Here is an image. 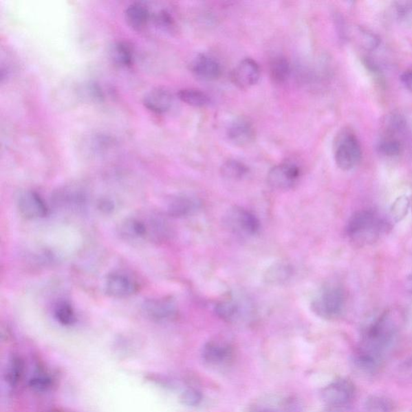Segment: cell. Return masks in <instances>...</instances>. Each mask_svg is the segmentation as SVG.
<instances>
[{
  "mask_svg": "<svg viewBox=\"0 0 412 412\" xmlns=\"http://www.w3.org/2000/svg\"><path fill=\"white\" fill-rule=\"evenodd\" d=\"M390 221L382 219L377 212L362 210L349 217L345 231L350 240L358 246L376 243L391 229Z\"/></svg>",
  "mask_w": 412,
  "mask_h": 412,
  "instance_id": "obj_1",
  "label": "cell"
},
{
  "mask_svg": "<svg viewBox=\"0 0 412 412\" xmlns=\"http://www.w3.org/2000/svg\"><path fill=\"white\" fill-rule=\"evenodd\" d=\"M399 316L394 311L387 310L369 324L363 334L361 349L382 357L390 347L399 329Z\"/></svg>",
  "mask_w": 412,
  "mask_h": 412,
  "instance_id": "obj_2",
  "label": "cell"
},
{
  "mask_svg": "<svg viewBox=\"0 0 412 412\" xmlns=\"http://www.w3.org/2000/svg\"><path fill=\"white\" fill-rule=\"evenodd\" d=\"M334 154L336 164L343 171H349L361 162L362 146L351 129H343L336 135Z\"/></svg>",
  "mask_w": 412,
  "mask_h": 412,
  "instance_id": "obj_3",
  "label": "cell"
},
{
  "mask_svg": "<svg viewBox=\"0 0 412 412\" xmlns=\"http://www.w3.org/2000/svg\"><path fill=\"white\" fill-rule=\"evenodd\" d=\"M312 310L326 320L338 318L345 305V293L338 283H328L321 288L312 301Z\"/></svg>",
  "mask_w": 412,
  "mask_h": 412,
  "instance_id": "obj_4",
  "label": "cell"
},
{
  "mask_svg": "<svg viewBox=\"0 0 412 412\" xmlns=\"http://www.w3.org/2000/svg\"><path fill=\"white\" fill-rule=\"evenodd\" d=\"M224 224L231 233L243 237L254 236L260 230V222L257 217L239 206H235L227 211L224 217Z\"/></svg>",
  "mask_w": 412,
  "mask_h": 412,
  "instance_id": "obj_5",
  "label": "cell"
},
{
  "mask_svg": "<svg viewBox=\"0 0 412 412\" xmlns=\"http://www.w3.org/2000/svg\"><path fill=\"white\" fill-rule=\"evenodd\" d=\"M355 386L348 378H339L331 382L321 390V397L326 405L343 406L354 399Z\"/></svg>",
  "mask_w": 412,
  "mask_h": 412,
  "instance_id": "obj_6",
  "label": "cell"
},
{
  "mask_svg": "<svg viewBox=\"0 0 412 412\" xmlns=\"http://www.w3.org/2000/svg\"><path fill=\"white\" fill-rule=\"evenodd\" d=\"M142 310L148 318L158 323H166L176 319L178 309L170 298H154L144 302Z\"/></svg>",
  "mask_w": 412,
  "mask_h": 412,
  "instance_id": "obj_7",
  "label": "cell"
},
{
  "mask_svg": "<svg viewBox=\"0 0 412 412\" xmlns=\"http://www.w3.org/2000/svg\"><path fill=\"white\" fill-rule=\"evenodd\" d=\"M301 170L295 163L284 162L274 166L268 174V182L273 188L287 191L299 181Z\"/></svg>",
  "mask_w": 412,
  "mask_h": 412,
  "instance_id": "obj_8",
  "label": "cell"
},
{
  "mask_svg": "<svg viewBox=\"0 0 412 412\" xmlns=\"http://www.w3.org/2000/svg\"><path fill=\"white\" fill-rule=\"evenodd\" d=\"M17 208L20 214L27 219H43L49 215V207L39 193L27 191L20 194L17 199Z\"/></svg>",
  "mask_w": 412,
  "mask_h": 412,
  "instance_id": "obj_9",
  "label": "cell"
},
{
  "mask_svg": "<svg viewBox=\"0 0 412 412\" xmlns=\"http://www.w3.org/2000/svg\"><path fill=\"white\" fill-rule=\"evenodd\" d=\"M139 283L129 274L116 272L108 274L105 290L113 298H127L135 294L139 290Z\"/></svg>",
  "mask_w": 412,
  "mask_h": 412,
  "instance_id": "obj_10",
  "label": "cell"
},
{
  "mask_svg": "<svg viewBox=\"0 0 412 412\" xmlns=\"http://www.w3.org/2000/svg\"><path fill=\"white\" fill-rule=\"evenodd\" d=\"M261 70L259 64L252 58H245L235 66L231 73V80L235 86L246 89L257 84Z\"/></svg>",
  "mask_w": 412,
  "mask_h": 412,
  "instance_id": "obj_11",
  "label": "cell"
},
{
  "mask_svg": "<svg viewBox=\"0 0 412 412\" xmlns=\"http://www.w3.org/2000/svg\"><path fill=\"white\" fill-rule=\"evenodd\" d=\"M227 136L232 144L239 147H246L253 143L257 131L249 118L239 117L230 122L227 129Z\"/></svg>",
  "mask_w": 412,
  "mask_h": 412,
  "instance_id": "obj_12",
  "label": "cell"
},
{
  "mask_svg": "<svg viewBox=\"0 0 412 412\" xmlns=\"http://www.w3.org/2000/svg\"><path fill=\"white\" fill-rule=\"evenodd\" d=\"M191 71L199 79L213 82L221 77V64L213 56L202 54L196 56L191 64Z\"/></svg>",
  "mask_w": 412,
  "mask_h": 412,
  "instance_id": "obj_13",
  "label": "cell"
},
{
  "mask_svg": "<svg viewBox=\"0 0 412 412\" xmlns=\"http://www.w3.org/2000/svg\"><path fill=\"white\" fill-rule=\"evenodd\" d=\"M382 358L380 355L360 349L359 351L355 354L352 358V367L358 375L363 377H371L375 376L380 369Z\"/></svg>",
  "mask_w": 412,
  "mask_h": 412,
  "instance_id": "obj_14",
  "label": "cell"
},
{
  "mask_svg": "<svg viewBox=\"0 0 412 412\" xmlns=\"http://www.w3.org/2000/svg\"><path fill=\"white\" fill-rule=\"evenodd\" d=\"M233 349L230 345L219 340H211L202 350L204 361L210 366H222L229 363L233 358Z\"/></svg>",
  "mask_w": 412,
  "mask_h": 412,
  "instance_id": "obj_15",
  "label": "cell"
},
{
  "mask_svg": "<svg viewBox=\"0 0 412 412\" xmlns=\"http://www.w3.org/2000/svg\"><path fill=\"white\" fill-rule=\"evenodd\" d=\"M202 206V202L196 197L181 194L170 199L167 212L173 217H186L196 213Z\"/></svg>",
  "mask_w": 412,
  "mask_h": 412,
  "instance_id": "obj_16",
  "label": "cell"
},
{
  "mask_svg": "<svg viewBox=\"0 0 412 412\" xmlns=\"http://www.w3.org/2000/svg\"><path fill=\"white\" fill-rule=\"evenodd\" d=\"M173 97L168 89L155 88L146 94L144 105L149 111L155 113H164L172 108Z\"/></svg>",
  "mask_w": 412,
  "mask_h": 412,
  "instance_id": "obj_17",
  "label": "cell"
},
{
  "mask_svg": "<svg viewBox=\"0 0 412 412\" xmlns=\"http://www.w3.org/2000/svg\"><path fill=\"white\" fill-rule=\"evenodd\" d=\"M118 234L126 241L148 239V226H147L146 219L129 217L122 222L118 229Z\"/></svg>",
  "mask_w": 412,
  "mask_h": 412,
  "instance_id": "obj_18",
  "label": "cell"
},
{
  "mask_svg": "<svg viewBox=\"0 0 412 412\" xmlns=\"http://www.w3.org/2000/svg\"><path fill=\"white\" fill-rule=\"evenodd\" d=\"M150 18L149 8L143 3H132L125 11L127 25L136 31L143 30L148 25Z\"/></svg>",
  "mask_w": 412,
  "mask_h": 412,
  "instance_id": "obj_19",
  "label": "cell"
},
{
  "mask_svg": "<svg viewBox=\"0 0 412 412\" xmlns=\"http://www.w3.org/2000/svg\"><path fill=\"white\" fill-rule=\"evenodd\" d=\"M269 73L273 83L283 84L291 74L290 61L283 56H276L270 61Z\"/></svg>",
  "mask_w": 412,
  "mask_h": 412,
  "instance_id": "obj_20",
  "label": "cell"
},
{
  "mask_svg": "<svg viewBox=\"0 0 412 412\" xmlns=\"http://www.w3.org/2000/svg\"><path fill=\"white\" fill-rule=\"evenodd\" d=\"M111 58L121 67H129L134 61V49L126 41H118L113 45L111 50Z\"/></svg>",
  "mask_w": 412,
  "mask_h": 412,
  "instance_id": "obj_21",
  "label": "cell"
},
{
  "mask_svg": "<svg viewBox=\"0 0 412 412\" xmlns=\"http://www.w3.org/2000/svg\"><path fill=\"white\" fill-rule=\"evenodd\" d=\"M377 150L387 158H395L404 151V143L395 134L386 133L382 136L377 144Z\"/></svg>",
  "mask_w": 412,
  "mask_h": 412,
  "instance_id": "obj_22",
  "label": "cell"
},
{
  "mask_svg": "<svg viewBox=\"0 0 412 412\" xmlns=\"http://www.w3.org/2000/svg\"><path fill=\"white\" fill-rule=\"evenodd\" d=\"M177 96L180 100L193 107H206L209 106L211 102L207 94L197 89H183L178 92Z\"/></svg>",
  "mask_w": 412,
  "mask_h": 412,
  "instance_id": "obj_23",
  "label": "cell"
},
{
  "mask_svg": "<svg viewBox=\"0 0 412 412\" xmlns=\"http://www.w3.org/2000/svg\"><path fill=\"white\" fill-rule=\"evenodd\" d=\"M292 274L290 265L283 263L273 264L265 274V279L272 284H281L286 282Z\"/></svg>",
  "mask_w": 412,
  "mask_h": 412,
  "instance_id": "obj_24",
  "label": "cell"
},
{
  "mask_svg": "<svg viewBox=\"0 0 412 412\" xmlns=\"http://www.w3.org/2000/svg\"><path fill=\"white\" fill-rule=\"evenodd\" d=\"M364 412H394V404L384 395H373L365 401Z\"/></svg>",
  "mask_w": 412,
  "mask_h": 412,
  "instance_id": "obj_25",
  "label": "cell"
},
{
  "mask_svg": "<svg viewBox=\"0 0 412 412\" xmlns=\"http://www.w3.org/2000/svg\"><path fill=\"white\" fill-rule=\"evenodd\" d=\"M221 174L226 179L241 180L249 172V169L239 160H229L221 166Z\"/></svg>",
  "mask_w": 412,
  "mask_h": 412,
  "instance_id": "obj_26",
  "label": "cell"
},
{
  "mask_svg": "<svg viewBox=\"0 0 412 412\" xmlns=\"http://www.w3.org/2000/svg\"><path fill=\"white\" fill-rule=\"evenodd\" d=\"M54 314L61 325L69 326L75 323V311L67 301H59L54 307Z\"/></svg>",
  "mask_w": 412,
  "mask_h": 412,
  "instance_id": "obj_27",
  "label": "cell"
},
{
  "mask_svg": "<svg viewBox=\"0 0 412 412\" xmlns=\"http://www.w3.org/2000/svg\"><path fill=\"white\" fill-rule=\"evenodd\" d=\"M238 302L233 299L222 301L215 307L217 316L226 321H235L240 314V307Z\"/></svg>",
  "mask_w": 412,
  "mask_h": 412,
  "instance_id": "obj_28",
  "label": "cell"
},
{
  "mask_svg": "<svg viewBox=\"0 0 412 412\" xmlns=\"http://www.w3.org/2000/svg\"><path fill=\"white\" fill-rule=\"evenodd\" d=\"M411 205L410 198L406 195H402L396 199L393 202L390 210V216L392 221L400 222L409 214Z\"/></svg>",
  "mask_w": 412,
  "mask_h": 412,
  "instance_id": "obj_29",
  "label": "cell"
},
{
  "mask_svg": "<svg viewBox=\"0 0 412 412\" xmlns=\"http://www.w3.org/2000/svg\"><path fill=\"white\" fill-rule=\"evenodd\" d=\"M23 373V363L21 358H13L6 368V380L9 385L15 387L21 381Z\"/></svg>",
  "mask_w": 412,
  "mask_h": 412,
  "instance_id": "obj_30",
  "label": "cell"
},
{
  "mask_svg": "<svg viewBox=\"0 0 412 412\" xmlns=\"http://www.w3.org/2000/svg\"><path fill=\"white\" fill-rule=\"evenodd\" d=\"M53 384V380L44 369H37L32 373L30 380V385L36 391H45L49 390Z\"/></svg>",
  "mask_w": 412,
  "mask_h": 412,
  "instance_id": "obj_31",
  "label": "cell"
},
{
  "mask_svg": "<svg viewBox=\"0 0 412 412\" xmlns=\"http://www.w3.org/2000/svg\"><path fill=\"white\" fill-rule=\"evenodd\" d=\"M154 22L160 30L167 32H172L176 27V22H175L174 18L171 13L165 9L160 10L155 14L154 17Z\"/></svg>",
  "mask_w": 412,
  "mask_h": 412,
  "instance_id": "obj_32",
  "label": "cell"
},
{
  "mask_svg": "<svg viewBox=\"0 0 412 412\" xmlns=\"http://www.w3.org/2000/svg\"><path fill=\"white\" fill-rule=\"evenodd\" d=\"M395 16L400 22L412 21V2L400 1L395 3Z\"/></svg>",
  "mask_w": 412,
  "mask_h": 412,
  "instance_id": "obj_33",
  "label": "cell"
},
{
  "mask_svg": "<svg viewBox=\"0 0 412 412\" xmlns=\"http://www.w3.org/2000/svg\"><path fill=\"white\" fill-rule=\"evenodd\" d=\"M202 393L196 389H188L182 393L181 401L184 405L196 406L201 404Z\"/></svg>",
  "mask_w": 412,
  "mask_h": 412,
  "instance_id": "obj_34",
  "label": "cell"
},
{
  "mask_svg": "<svg viewBox=\"0 0 412 412\" xmlns=\"http://www.w3.org/2000/svg\"><path fill=\"white\" fill-rule=\"evenodd\" d=\"M400 79L405 88L412 92V69L405 71Z\"/></svg>",
  "mask_w": 412,
  "mask_h": 412,
  "instance_id": "obj_35",
  "label": "cell"
},
{
  "mask_svg": "<svg viewBox=\"0 0 412 412\" xmlns=\"http://www.w3.org/2000/svg\"><path fill=\"white\" fill-rule=\"evenodd\" d=\"M401 372L402 375L407 377H412V358L402 363L401 367Z\"/></svg>",
  "mask_w": 412,
  "mask_h": 412,
  "instance_id": "obj_36",
  "label": "cell"
},
{
  "mask_svg": "<svg viewBox=\"0 0 412 412\" xmlns=\"http://www.w3.org/2000/svg\"><path fill=\"white\" fill-rule=\"evenodd\" d=\"M100 209L105 212H110L113 210V204L109 200H103L100 203Z\"/></svg>",
  "mask_w": 412,
  "mask_h": 412,
  "instance_id": "obj_37",
  "label": "cell"
},
{
  "mask_svg": "<svg viewBox=\"0 0 412 412\" xmlns=\"http://www.w3.org/2000/svg\"><path fill=\"white\" fill-rule=\"evenodd\" d=\"M406 290L411 292L412 294V274H410V276L406 279Z\"/></svg>",
  "mask_w": 412,
  "mask_h": 412,
  "instance_id": "obj_38",
  "label": "cell"
},
{
  "mask_svg": "<svg viewBox=\"0 0 412 412\" xmlns=\"http://www.w3.org/2000/svg\"><path fill=\"white\" fill-rule=\"evenodd\" d=\"M259 412H273V411H259Z\"/></svg>",
  "mask_w": 412,
  "mask_h": 412,
  "instance_id": "obj_39",
  "label": "cell"
},
{
  "mask_svg": "<svg viewBox=\"0 0 412 412\" xmlns=\"http://www.w3.org/2000/svg\"><path fill=\"white\" fill-rule=\"evenodd\" d=\"M411 207H412V199H411Z\"/></svg>",
  "mask_w": 412,
  "mask_h": 412,
  "instance_id": "obj_40",
  "label": "cell"
},
{
  "mask_svg": "<svg viewBox=\"0 0 412 412\" xmlns=\"http://www.w3.org/2000/svg\"><path fill=\"white\" fill-rule=\"evenodd\" d=\"M56 412H60V411H56Z\"/></svg>",
  "mask_w": 412,
  "mask_h": 412,
  "instance_id": "obj_41",
  "label": "cell"
}]
</instances>
